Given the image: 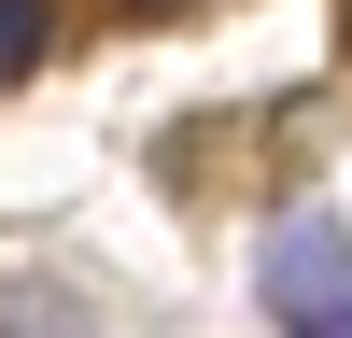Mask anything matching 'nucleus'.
I'll list each match as a JSON object with an SVG mask.
<instances>
[{"mask_svg":"<svg viewBox=\"0 0 352 338\" xmlns=\"http://www.w3.org/2000/svg\"><path fill=\"white\" fill-rule=\"evenodd\" d=\"M254 296H268V324H282V338H352V240H338L324 212L268 225V268H254Z\"/></svg>","mask_w":352,"mask_h":338,"instance_id":"nucleus-1","label":"nucleus"},{"mask_svg":"<svg viewBox=\"0 0 352 338\" xmlns=\"http://www.w3.org/2000/svg\"><path fill=\"white\" fill-rule=\"evenodd\" d=\"M43 43H56V0H0V84L43 71Z\"/></svg>","mask_w":352,"mask_h":338,"instance_id":"nucleus-2","label":"nucleus"},{"mask_svg":"<svg viewBox=\"0 0 352 338\" xmlns=\"http://www.w3.org/2000/svg\"><path fill=\"white\" fill-rule=\"evenodd\" d=\"M155 14H169V0H155Z\"/></svg>","mask_w":352,"mask_h":338,"instance_id":"nucleus-3","label":"nucleus"}]
</instances>
